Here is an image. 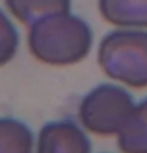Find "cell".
<instances>
[{
  "label": "cell",
  "instance_id": "6da1fadb",
  "mask_svg": "<svg viewBox=\"0 0 147 153\" xmlns=\"http://www.w3.org/2000/svg\"><path fill=\"white\" fill-rule=\"evenodd\" d=\"M27 44L30 54L41 63L68 66L89 55L93 33L87 22L76 14H49L30 25Z\"/></svg>",
  "mask_w": 147,
  "mask_h": 153
},
{
  "label": "cell",
  "instance_id": "7a4b0ae2",
  "mask_svg": "<svg viewBox=\"0 0 147 153\" xmlns=\"http://www.w3.org/2000/svg\"><path fill=\"white\" fill-rule=\"evenodd\" d=\"M98 65L112 81L133 88L147 87V30L117 29L101 38Z\"/></svg>",
  "mask_w": 147,
  "mask_h": 153
},
{
  "label": "cell",
  "instance_id": "3957f363",
  "mask_svg": "<svg viewBox=\"0 0 147 153\" xmlns=\"http://www.w3.org/2000/svg\"><path fill=\"white\" fill-rule=\"evenodd\" d=\"M131 93L117 84H100L79 103L78 118L86 131L97 136H114L122 131L134 109Z\"/></svg>",
  "mask_w": 147,
  "mask_h": 153
},
{
  "label": "cell",
  "instance_id": "277c9868",
  "mask_svg": "<svg viewBox=\"0 0 147 153\" xmlns=\"http://www.w3.org/2000/svg\"><path fill=\"white\" fill-rule=\"evenodd\" d=\"M35 153H92L86 129L70 118L54 120L40 129Z\"/></svg>",
  "mask_w": 147,
  "mask_h": 153
},
{
  "label": "cell",
  "instance_id": "5b68a950",
  "mask_svg": "<svg viewBox=\"0 0 147 153\" xmlns=\"http://www.w3.org/2000/svg\"><path fill=\"white\" fill-rule=\"evenodd\" d=\"M98 10L119 29H147V0H98Z\"/></svg>",
  "mask_w": 147,
  "mask_h": 153
},
{
  "label": "cell",
  "instance_id": "8992f818",
  "mask_svg": "<svg viewBox=\"0 0 147 153\" xmlns=\"http://www.w3.org/2000/svg\"><path fill=\"white\" fill-rule=\"evenodd\" d=\"M122 153H147V98L136 103L128 122L117 134Z\"/></svg>",
  "mask_w": 147,
  "mask_h": 153
},
{
  "label": "cell",
  "instance_id": "52a82bcc",
  "mask_svg": "<svg viewBox=\"0 0 147 153\" xmlns=\"http://www.w3.org/2000/svg\"><path fill=\"white\" fill-rule=\"evenodd\" d=\"M5 5L19 22L32 25L44 16L70 13L71 0H5Z\"/></svg>",
  "mask_w": 147,
  "mask_h": 153
},
{
  "label": "cell",
  "instance_id": "ba28073f",
  "mask_svg": "<svg viewBox=\"0 0 147 153\" xmlns=\"http://www.w3.org/2000/svg\"><path fill=\"white\" fill-rule=\"evenodd\" d=\"M35 139L27 125L13 117H0V153H35Z\"/></svg>",
  "mask_w": 147,
  "mask_h": 153
},
{
  "label": "cell",
  "instance_id": "9c48e42d",
  "mask_svg": "<svg viewBox=\"0 0 147 153\" xmlns=\"http://www.w3.org/2000/svg\"><path fill=\"white\" fill-rule=\"evenodd\" d=\"M19 33L10 18L0 10V66L10 63L18 54Z\"/></svg>",
  "mask_w": 147,
  "mask_h": 153
}]
</instances>
